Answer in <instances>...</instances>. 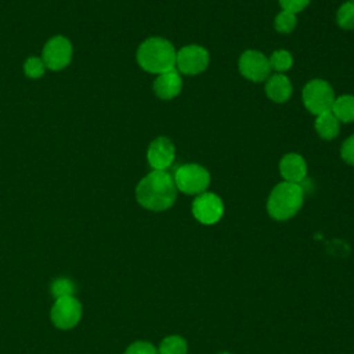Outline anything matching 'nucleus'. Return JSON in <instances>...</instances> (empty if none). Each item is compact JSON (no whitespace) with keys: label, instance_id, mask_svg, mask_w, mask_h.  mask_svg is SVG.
<instances>
[{"label":"nucleus","instance_id":"obj_1","mask_svg":"<svg viewBox=\"0 0 354 354\" xmlns=\"http://www.w3.org/2000/svg\"><path fill=\"white\" fill-rule=\"evenodd\" d=\"M138 203L153 212L169 209L177 198V187L173 176L166 170H153L147 174L136 188Z\"/></svg>","mask_w":354,"mask_h":354},{"label":"nucleus","instance_id":"obj_2","mask_svg":"<svg viewBox=\"0 0 354 354\" xmlns=\"http://www.w3.org/2000/svg\"><path fill=\"white\" fill-rule=\"evenodd\" d=\"M176 48L163 37H149L141 43L137 51L140 66L149 73H165L176 68Z\"/></svg>","mask_w":354,"mask_h":354},{"label":"nucleus","instance_id":"obj_3","mask_svg":"<svg viewBox=\"0 0 354 354\" xmlns=\"http://www.w3.org/2000/svg\"><path fill=\"white\" fill-rule=\"evenodd\" d=\"M304 191L300 184L279 183L277 184L267 201L268 214L279 221L293 217L303 205Z\"/></svg>","mask_w":354,"mask_h":354},{"label":"nucleus","instance_id":"obj_4","mask_svg":"<svg viewBox=\"0 0 354 354\" xmlns=\"http://www.w3.org/2000/svg\"><path fill=\"white\" fill-rule=\"evenodd\" d=\"M301 98L307 111L318 116L332 111L336 97L333 88L326 80L313 79L304 86Z\"/></svg>","mask_w":354,"mask_h":354},{"label":"nucleus","instance_id":"obj_5","mask_svg":"<svg viewBox=\"0 0 354 354\" xmlns=\"http://www.w3.org/2000/svg\"><path fill=\"white\" fill-rule=\"evenodd\" d=\"M173 180L177 191H181L187 195H199L209 187L210 174L201 165L187 163L174 171Z\"/></svg>","mask_w":354,"mask_h":354},{"label":"nucleus","instance_id":"obj_6","mask_svg":"<svg viewBox=\"0 0 354 354\" xmlns=\"http://www.w3.org/2000/svg\"><path fill=\"white\" fill-rule=\"evenodd\" d=\"M209 61L210 57L205 47L189 44L177 51L176 69L184 75H198L207 68Z\"/></svg>","mask_w":354,"mask_h":354},{"label":"nucleus","instance_id":"obj_7","mask_svg":"<svg viewBox=\"0 0 354 354\" xmlns=\"http://www.w3.org/2000/svg\"><path fill=\"white\" fill-rule=\"evenodd\" d=\"M238 68L243 77L256 83L267 80L271 72L268 58L263 53L256 50L243 51L239 57Z\"/></svg>","mask_w":354,"mask_h":354},{"label":"nucleus","instance_id":"obj_8","mask_svg":"<svg viewBox=\"0 0 354 354\" xmlns=\"http://www.w3.org/2000/svg\"><path fill=\"white\" fill-rule=\"evenodd\" d=\"M224 213V205L221 199L213 192H202L196 195L192 202L194 217L206 225L217 223Z\"/></svg>","mask_w":354,"mask_h":354},{"label":"nucleus","instance_id":"obj_9","mask_svg":"<svg viewBox=\"0 0 354 354\" xmlns=\"http://www.w3.org/2000/svg\"><path fill=\"white\" fill-rule=\"evenodd\" d=\"M82 304L73 296L59 297L51 308V321L59 329H71L80 321Z\"/></svg>","mask_w":354,"mask_h":354},{"label":"nucleus","instance_id":"obj_10","mask_svg":"<svg viewBox=\"0 0 354 354\" xmlns=\"http://www.w3.org/2000/svg\"><path fill=\"white\" fill-rule=\"evenodd\" d=\"M72 57V46L68 39L55 36L47 41L43 50V61L53 71L65 68Z\"/></svg>","mask_w":354,"mask_h":354},{"label":"nucleus","instance_id":"obj_11","mask_svg":"<svg viewBox=\"0 0 354 354\" xmlns=\"http://www.w3.org/2000/svg\"><path fill=\"white\" fill-rule=\"evenodd\" d=\"M174 144L167 137L155 138L147 152V159L153 170H166L174 160Z\"/></svg>","mask_w":354,"mask_h":354},{"label":"nucleus","instance_id":"obj_12","mask_svg":"<svg viewBox=\"0 0 354 354\" xmlns=\"http://www.w3.org/2000/svg\"><path fill=\"white\" fill-rule=\"evenodd\" d=\"M181 88H183L181 75L176 68L158 75V77L153 82V91L162 100H171L177 97Z\"/></svg>","mask_w":354,"mask_h":354},{"label":"nucleus","instance_id":"obj_13","mask_svg":"<svg viewBox=\"0 0 354 354\" xmlns=\"http://www.w3.org/2000/svg\"><path fill=\"white\" fill-rule=\"evenodd\" d=\"M279 173L285 181L300 184L307 174L304 158L299 153H286L279 162Z\"/></svg>","mask_w":354,"mask_h":354},{"label":"nucleus","instance_id":"obj_14","mask_svg":"<svg viewBox=\"0 0 354 354\" xmlns=\"http://www.w3.org/2000/svg\"><path fill=\"white\" fill-rule=\"evenodd\" d=\"M293 91L292 83L283 73L271 75L266 83V94L274 102H285L290 98Z\"/></svg>","mask_w":354,"mask_h":354},{"label":"nucleus","instance_id":"obj_15","mask_svg":"<svg viewBox=\"0 0 354 354\" xmlns=\"http://www.w3.org/2000/svg\"><path fill=\"white\" fill-rule=\"evenodd\" d=\"M315 130L321 138L333 140L340 131V122L332 112H326L317 116Z\"/></svg>","mask_w":354,"mask_h":354},{"label":"nucleus","instance_id":"obj_16","mask_svg":"<svg viewBox=\"0 0 354 354\" xmlns=\"http://www.w3.org/2000/svg\"><path fill=\"white\" fill-rule=\"evenodd\" d=\"M339 122L348 123L354 120V95L343 94L335 98L332 111H330Z\"/></svg>","mask_w":354,"mask_h":354},{"label":"nucleus","instance_id":"obj_17","mask_svg":"<svg viewBox=\"0 0 354 354\" xmlns=\"http://www.w3.org/2000/svg\"><path fill=\"white\" fill-rule=\"evenodd\" d=\"M159 354H187V342L181 336L173 335L162 340L159 346Z\"/></svg>","mask_w":354,"mask_h":354},{"label":"nucleus","instance_id":"obj_18","mask_svg":"<svg viewBox=\"0 0 354 354\" xmlns=\"http://www.w3.org/2000/svg\"><path fill=\"white\" fill-rule=\"evenodd\" d=\"M268 61H270L271 69H274V71H277L279 73L290 69L292 65H293V57L286 50H275L271 54V57L268 58Z\"/></svg>","mask_w":354,"mask_h":354},{"label":"nucleus","instance_id":"obj_19","mask_svg":"<svg viewBox=\"0 0 354 354\" xmlns=\"http://www.w3.org/2000/svg\"><path fill=\"white\" fill-rule=\"evenodd\" d=\"M336 21L343 29H354V1L348 0L339 7Z\"/></svg>","mask_w":354,"mask_h":354},{"label":"nucleus","instance_id":"obj_20","mask_svg":"<svg viewBox=\"0 0 354 354\" xmlns=\"http://www.w3.org/2000/svg\"><path fill=\"white\" fill-rule=\"evenodd\" d=\"M296 24H297L296 14L286 10H282L281 12H278L274 22L275 29L279 33H290L296 28Z\"/></svg>","mask_w":354,"mask_h":354},{"label":"nucleus","instance_id":"obj_21","mask_svg":"<svg viewBox=\"0 0 354 354\" xmlns=\"http://www.w3.org/2000/svg\"><path fill=\"white\" fill-rule=\"evenodd\" d=\"M51 293L57 299L66 297V296H73L75 285L68 278H58L51 285Z\"/></svg>","mask_w":354,"mask_h":354},{"label":"nucleus","instance_id":"obj_22","mask_svg":"<svg viewBox=\"0 0 354 354\" xmlns=\"http://www.w3.org/2000/svg\"><path fill=\"white\" fill-rule=\"evenodd\" d=\"M25 73L26 76L29 77H40L43 73H44V62L39 58H29L26 62H25Z\"/></svg>","mask_w":354,"mask_h":354},{"label":"nucleus","instance_id":"obj_23","mask_svg":"<svg viewBox=\"0 0 354 354\" xmlns=\"http://www.w3.org/2000/svg\"><path fill=\"white\" fill-rule=\"evenodd\" d=\"M124 354H159L149 342H136L127 347Z\"/></svg>","mask_w":354,"mask_h":354},{"label":"nucleus","instance_id":"obj_24","mask_svg":"<svg viewBox=\"0 0 354 354\" xmlns=\"http://www.w3.org/2000/svg\"><path fill=\"white\" fill-rule=\"evenodd\" d=\"M340 155L346 163L354 166V134L343 141L340 148Z\"/></svg>","mask_w":354,"mask_h":354},{"label":"nucleus","instance_id":"obj_25","mask_svg":"<svg viewBox=\"0 0 354 354\" xmlns=\"http://www.w3.org/2000/svg\"><path fill=\"white\" fill-rule=\"evenodd\" d=\"M279 1V6L282 7V10H286V11H290L293 14L304 10L311 0H278Z\"/></svg>","mask_w":354,"mask_h":354},{"label":"nucleus","instance_id":"obj_26","mask_svg":"<svg viewBox=\"0 0 354 354\" xmlns=\"http://www.w3.org/2000/svg\"><path fill=\"white\" fill-rule=\"evenodd\" d=\"M220 354H230V353H220Z\"/></svg>","mask_w":354,"mask_h":354},{"label":"nucleus","instance_id":"obj_27","mask_svg":"<svg viewBox=\"0 0 354 354\" xmlns=\"http://www.w3.org/2000/svg\"><path fill=\"white\" fill-rule=\"evenodd\" d=\"M350 1H354V0H350Z\"/></svg>","mask_w":354,"mask_h":354}]
</instances>
